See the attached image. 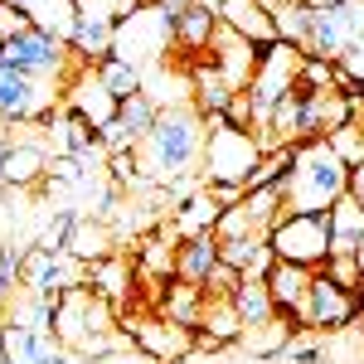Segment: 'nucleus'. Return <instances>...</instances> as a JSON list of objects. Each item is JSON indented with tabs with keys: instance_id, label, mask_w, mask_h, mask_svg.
Returning <instances> with one entry per match:
<instances>
[{
	"instance_id": "nucleus-1",
	"label": "nucleus",
	"mask_w": 364,
	"mask_h": 364,
	"mask_svg": "<svg viewBox=\"0 0 364 364\" xmlns=\"http://www.w3.org/2000/svg\"><path fill=\"white\" fill-rule=\"evenodd\" d=\"M204 117L185 102V107H170L161 112V122L151 127V136L136 146V161H141V180L166 190L175 180H190L199 175V161H204Z\"/></svg>"
},
{
	"instance_id": "nucleus-2",
	"label": "nucleus",
	"mask_w": 364,
	"mask_h": 364,
	"mask_svg": "<svg viewBox=\"0 0 364 364\" xmlns=\"http://www.w3.org/2000/svg\"><path fill=\"white\" fill-rule=\"evenodd\" d=\"M350 185V166L340 161L326 141H306L296 151V166L282 180L287 195V214H326Z\"/></svg>"
},
{
	"instance_id": "nucleus-3",
	"label": "nucleus",
	"mask_w": 364,
	"mask_h": 364,
	"mask_svg": "<svg viewBox=\"0 0 364 364\" xmlns=\"http://www.w3.org/2000/svg\"><path fill=\"white\" fill-rule=\"evenodd\" d=\"M257 161H262L257 132H233V127L219 122V127H209V136H204L199 175H204V185H243Z\"/></svg>"
},
{
	"instance_id": "nucleus-4",
	"label": "nucleus",
	"mask_w": 364,
	"mask_h": 364,
	"mask_svg": "<svg viewBox=\"0 0 364 364\" xmlns=\"http://www.w3.org/2000/svg\"><path fill=\"white\" fill-rule=\"evenodd\" d=\"M58 107L63 97L49 83L0 63V127H49Z\"/></svg>"
},
{
	"instance_id": "nucleus-5",
	"label": "nucleus",
	"mask_w": 364,
	"mask_h": 364,
	"mask_svg": "<svg viewBox=\"0 0 364 364\" xmlns=\"http://www.w3.org/2000/svg\"><path fill=\"white\" fill-rule=\"evenodd\" d=\"M267 243L282 262H296V267L316 272L331 257V219L326 214H282L267 233Z\"/></svg>"
},
{
	"instance_id": "nucleus-6",
	"label": "nucleus",
	"mask_w": 364,
	"mask_h": 364,
	"mask_svg": "<svg viewBox=\"0 0 364 364\" xmlns=\"http://www.w3.org/2000/svg\"><path fill=\"white\" fill-rule=\"evenodd\" d=\"M364 316V291H345L326 277L321 267L311 272L306 311H301V331H345Z\"/></svg>"
},
{
	"instance_id": "nucleus-7",
	"label": "nucleus",
	"mask_w": 364,
	"mask_h": 364,
	"mask_svg": "<svg viewBox=\"0 0 364 364\" xmlns=\"http://www.w3.org/2000/svg\"><path fill=\"white\" fill-rule=\"evenodd\" d=\"M122 331L132 336L141 355H151V360H185V355H195V331H185V326H175L166 316H156V311H132V316H122Z\"/></svg>"
},
{
	"instance_id": "nucleus-8",
	"label": "nucleus",
	"mask_w": 364,
	"mask_h": 364,
	"mask_svg": "<svg viewBox=\"0 0 364 364\" xmlns=\"http://www.w3.org/2000/svg\"><path fill=\"white\" fill-rule=\"evenodd\" d=\"M58 97H63V107H68L73 117H83L92 132H102L107 122H117V107H122L112 92L102 87L97 68H87V63H78V68L68 73V83H63V92H58Z\"/></svg>"
},
{
	"instance_id": "nucleus-9",
	"label": "nucleus",
	"mask_w": 364,
	"mask_h": 364,
	"mask_svg": "<svg viewBox=\"0 0 364 364\" xmlns=\"http://www.w3.org/2000/svg\"><path fill=\"white\" fill-rule=\"evenodd\" d=\"M87 287L117 311V321L132 316V306H136V257H127V252L117 248L112 257L92 262V267H87Z\"/></svg>"
},
{
	"instance_id": "nucleus-10",
	"label": "nucleus",
	"mask_w": 364,
	"mask_h": 364,
	"mask_svg": "<svg viewBox=\"0 0 364 364\" xmlns=\"http://www.w3.org/2000/svg\"><path fill=\"white\" fill-rule=\"evenodd\" d=\"M49 151L44 141H29V136H10L0 146V185L10 190H39L49 180Z\"/></svg>"
},
{
	"instance_id": "nucleus-11",
	"label": "nucleus",
	"mask_w": 364,
	"mask_h": 364,
	"mask_svg": "<svg viewBox=\"0 0 364 364\" xmlns=\"http://www.w3.org/2000/svg\"><path fill=\"white\" fill-rule=\"evenodd\" d=\"M185 73H190V107L204 117V127H219L224 112H228V102L238 97V87L224 78V68H219L214 58H199Z\"/></svg>"
},
{
	"instance_id": "nucleus-12",
	"label": "nucleus",
	"mask_w": 364,
	"mask_h": 364,
	"mask_svg": "<svg viewBox=\"0 0 364 364\" xmlns=\"http://www.w3.org/2000/svg\"><path fill=\"white\" fill-rule=\"evenodd\" d=\"M219 29H224V20H219L214 10H204V5H190V10L175 20L170 49L180 54V63H185V68H190V63H199V58L214 54V39H219Z\"/></svg>"
},
{
	"instance_id": "nucleus-13",
	"label": "nucleus",
	"mask_w": 364,
	"mask_h": 364,
	"mask_svg": "<svg viewBox=\"0 0 364 364\" xmlns=\"http://www.w3.org/2000/svg\"><path fill=\"white\" fill-rule=\"evenodd\" d=\"M267 291H272V306H277L282 321H291V331L296 336H306L301 331V311H306V291H311V267H296V262H282L267 272Z\"/></svg>"
},
{
	"instance_id": "nucleus-14",
	"label": "nucleus",
	"mask_w": 364,
	"mask_h": 364,
	"mask_svg": "<svg viewBox=\"0 0 364 364\" xmlns=\"http://www.w3.org/2000/svg\"><path fill=\"white\" fill-rule=\"evenodd\" d=\"M219 20H224V29H233L238 39H248L252 49H267V44H277V25H272V10H262L257 0H224Z\"/></svg>"
},
{
	"instance_id": "nucleus-15",
	"label": "nucleus",
	"mask_w": 364,
	"mask_h": 364,
	"mask_svg": "<svg viewBox=\"0 0 364 364\" xmlns=\"http://www.w3.org/2000/svg\"><path fill=\"white\" fill-rule=\"evenodd\" d=\"M214 267H219V238L214 233H199V238H180L175 243V282L204 287Z\"/></svg>"
},
{
	"instance_id": "nucleus-16",
	"label": "nucleus",
	"mask_w": 364,
	"mask_h": 364,
	"mask_svg": "<svg viewBox=\"0 0 364 364\" xmlns=\"http://www.w3.org/2000/svg\"><path fill=\"white\" fill-rule=\"evenodd\" d=\"M214 63L224 68V78L238 92H248V83H252V73H257V49H252L248 39H238L233 29H219V39H214Z\"/></svg>"
},
{
	"instance_id": "nucleus-17",
	"label": "nucleus",
	"mask_w": 364,
	"mask_h": 364,
	"mask_svg": "<svg viewBox=\"0 0 364 364\" xmlns=\"http://www.w3.org/2000/svg\"><path fill=\"white\" fill-rule=\"evenodd\" d=\"M326 219H331V257H355L364 243V209L350 195H340L326 209Z\"/></svg>"
},
{
	"instance_id": "nucleus-18",
	"label": "nucleus",
	"mask_w": 364,
	"mask_h": 364,
	"mask_svg": "<svg viewBox=\"0 0 364 364\" xmlns=\"http://www.w3.org/2000/svg\"><path fill=\"white\" fill-rule=\"evenodd\" d=\"M68 49H73V58H78V63L97 68L102 58L117 54V20H78L73 39H68Z\"/></svg>"
},
{
	"instance_id": "nucleus-19",
	"label": "nucleus",
	"mask_w": 364,
	"mask_h": 364,
	"mask_svg": "<svg viewBox=\"0 0 364 364\" xmlns=\"http://www.w3.org/2000/svg\"><path fill=\"white\" fill-rule=\"evenodd\" d=\"M219 199L209 195V190H199V195H190L175 214H170L166 224H170V233L175 238H199V233H214V224H219Z\"/></svg>"
},
{
	"instance_id": "nucleus-20",
	"label": "nucleus",
	"mask_w": 364,
	"mask_h": 364,
	"mask_svg": "<svg viewBox=\"0 0 364 364\" xmlns=\"http://www.w3.org/2000/svg\"><path fill=\"white\" fill-rule=\"evenodd\" d=\"M156 316H166L175 326H185V331H199V316H204V287H190V282H170L166 296L156 301Z\"/></svg>"
},
{
	"instance_id": "nucleus-21",
	"label": "nucleus",
	"mask_w": 364,
	"mask_h": 364,
	"mask_svg": "<svg viewBox=\"0 0 364 364\" xmlns=\"http://www.w3.org/2000/svg\"><path fill=\"white\" fill-rule=\"evenodd\" d=\"M233 306H238V316H243V331H248V326H267V321L277 316L272 291H267L262 277H243V287L233 291Z\"/></svg>"
},
{
	"instance_id": "nucleus-22",
	"label": "nucleus",
	"mask_w": 364,
	"mask_h": 364,
	"mask_svg": "<svg viewBox=\"0 0 364 364\" xmlns=\"http://www.w3.org/2000/svg\"><path fill=\"white\" fill-rule=\"evenodd\" d=\"M97 78H102V87L112 92L117 102H127V97L146 92V78H141V68H136V63H127L122 54L102 58V63H97Z\"/></svg>"
},
{
	"instance_id": "nucleus-23",
	"label": "nucleus",
	"mask_w": 364,
	"mask_h": 364,
	"mask_svg": "<svg viewBox=\"0 0 364 364\" xmlns=\"http://www.w3.org/2000/svg\"><path fill=\"white\" fill-rule=\"evenodd\" d=\"M117 252V238L107 233L102 224H83L78 219V228H73V243H68V257H78L83 267H92V262H102V257H112Z\"/></svg>"
},
{
	"instance_id": "nucleus-24",
	"label": "nucleus",
	"mask_w": 364,
	"mask_h": 364,
	"mask_svg": "<svg viewBox=\"0 0 364 364\" xmlns=\"http://www.w3.org/2000/svg\"><path fill=\"white\" fill-rule=\"evenodd\" d=\"M117 122H122V127H127V136L141 146V141L151 136V127L161 122V102H156L151 92H136V97H127V102L117 107Z\"/></svg>"
},
{
	"instance_id": "nucleus-25",
	"label": "nucleus",
	"mask_w": 364,
	"mask_h": 364,
	"mask_svg": "<svg viewBox=\"0 0 364 364\" xmlns=\"http://www.w3.org/2000/svg\"><path fill=\"white\" fill-rule=\"evenodd\" d=\"M272 25H277V39L301 49L306 54V34H311V5L306 0H287L282 10H272Z\"/></svg>"
},
{
	"instance_id": "nucleus-26",
	"label": "nucleus",
	"mask_w": 364,
	"mask_h": 364,
	"mask_svg": "<svg viewBox=\"0 0 364 364\" xmlns=\"http://www.w3.org/2000/svg\"><path fill=\"white\" fill-rule=\"evenodd\" d=\"M326 146L336 151L345 166L355 170V166H364V122L355 117V122H345V127H336L331 136H326Z\"/></svg>"
},
{
	"instance_id": "nucleus-27",
	"label": "nucleus",
	"mask_w": 364,
	"mask_h": 364,
	"mask_svg": "<svg viewBox=\"0 0 364 364\" xmlns=\"http://www.w3.org/2000/svg\"><path fill=\"white\" fill-rule=\"evenodd\" d=\"M296 87H311V92H321V87H340V63L301 58V68H296Z\"/></svg>"
},
{
	"instance_id": "nucleus-28",
	"label": "nucleus",
	"mask_w": 364,
	"mask_h": 364,
	"mask_svg": "<svg viewBox=\"0 0 364 364\" xmlns=\"http://www.w3.org/2000/svg\"><path fill=\"white\" fill-rule=\"evenodd\" d=\"M262 243H267V238H219V262L233 267V272H248Z\"/></svg>"
},
{
	"instance_id": "nucleus-29",
	"label": "nucleus",
	"mask_w": 364,
	"mask_h": 364,
	"mask_svg": "<svg viewBox=\"0 0 364 364\" xmlns=\"http://www.w3.org/2000/svg\"><path fill=\"white\" fill-rule=\"evenodd\" d=\"M326 277L345 287V291H364V272H360V257H326V267H321Z\"/></svg>"
},
{
	"instance_id": "nucleus-30",
	"label": "nucleus",
	"mask_w": 364,
	"mask_h": 364,
	"mask_svg": "<svg viewBox=\"0 0 364 364\" xmlns=\"http://www.w3.org/2000/svg\"><path fill=\"white\" fill-rule=\"evenodd\" d=\"M34 29V20H29L20 5H5L0 0V44H10V39H20V34H29Z\"/></svg>"
},
{
	"instance_id": "nucleus-31",
	"label": "nucleus",
	"mask_w": 364,
	"mask_h": 364,
	"mask_svg": "<svg viewBox=\"0 0 364 364\" xmlns=\"http://www.w3.org/2000/svg\"><path fill=\"white\" fill-rule=\"evenodd\" d=\"M238 287H243V272H233V267L219 262V267L209 272V282H204V296H233Z\"/></svg>"
},
{
	"instance_id": "nucleus-32",
	"label": "nucleus",
	"mask_w": 364,
	"mask_h": 364,
	"mask_svg": "<svg viewBox=\"0 0 364 364\" xmlns=\"http://www.w3.org/2000/svg\"><path fill=\"white\" fill-rule=\"evenodd\" d=\"M224 127H233V132H257V117H252V102H248V92H238V97L228 102V112H224Z\"/></svg>"
},
{
	"instance_id": "nucleus-33",
	"label": "nucleus",
	"mask_w": 364,
	"mask_h": 364,
	"mask_svg": "<svg viewBox=\"0 0 364 364\" xmlns=\"http://www.w3.org/2000/svg\"><path fill=\"white\" fill-rule=\"evenodd\" d=\"M340 73H350L355 83H364V39H355V44L340 54Z\"/></svg>"
},
{
	"instance_id": "nucleus-34",
	"label": "nucleus",
	"mask_w": 364,
	"mask_h": 364,
	"mask_svg": "<svg viewBox=\"0 0 364 364\" xmlns=\"http://www.w3.org/2000/svg\"><path fill=\"white\" fill-rule=\"evenodd\" d=\"M345 195H350V199H355V204L364 209V166L350 170V185H345Z\"/></svg>"
},
{
	"instance_id": "nucleus-35",
	"label": "nucleus",
	"mask_w": 364,
	"mask_h": 364,
	"mask_svg": "<svg viewBox=\"0 0 364 364\" xmlns=\"http://www.w3.org/2000/svg\"><path fill=\"white\" fill-rule=\"evenodd\" d=\"M195 5H204V10H214V15L224 10V0H195Z\"/></svg>"
},
{
	"instance_id": "nucleus-36",
	"label": "nucleus",
	"mask_w": 364,
	"mask_h": 364,
	"mask_svg": "<svg viewBox=\"0 0 364 364\" xmlns=\"http://www.w3.org/2000/svg\"><path fill=\"white\" fill-rule=\"evenodd\" d=\"M257 5H262V10H282L287 0H257Z\"/></svg>"
},
{
	"instance_id": "nucleus-37",
	"label": "nucleus",
	"mask_w": 364,
	"mask_h": 364,
	"mask_svg": "<svg viewBox=\"0 0 364 364\" xmlns=\"http://www.w3.org/2000/svg\"><path fill=\"white\" fill-rule=\"evenodd\" d=\"M355 257H360V272H364V243H360V252H355Z\"/></svg>"
},
{
	"instance_id": "nucleus-38",
	"label": "nucleus",
	"mask_w": 364,
	"mask_h": 364,
	"mask_svg": "<svg viewBox=\"0 0 364 364\" xmlns=\"http://www.w3.org/2000/svg\"><path fill=\"white\" fill-rule=\"evenodd\" d=\"M5 364H25V360H5Z\"/></svg>"
},
{
	"instance_id": "nucleus-39",
	"label": "nucleus",
	"mask_w": 364,
	"mask_h": 364,
	"mask_svg": "<svg viewBox=\"0 0 364 364\" xmlns=\"http://www.w3.org/2000/svg\"><path fill=\"white\" fill-rule=\"evenodd\" d=\"M355 5H364V0H355Z\"/></svg>"
}]
</instances>
